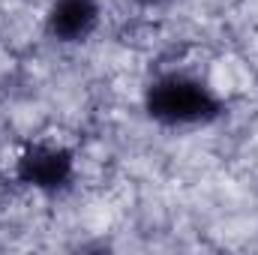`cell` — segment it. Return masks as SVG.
<instances>
[{
  "label": "cell",
  "mask_w": 258,
  "mask_h": 255,
  "mask_svg": "<svg viewBox=\"0 0 258 255\" xmlns=\"http://www.w3.org/2000/svg\"><path fill=\"white\" fill-rule=\"evenodd\" d=\"M141 3H147V6H159V3H165V0H141Z\"/></svg>",
  "instance_id": "277c9868"
},
{
  "label": "cell",
  "mask_w": 258,
  "mask_h": 255,
  "mask_svg": "<svg viewBox=\"0 0 258 255\" xmlns=\"http://www.w3.org/2000/svg\"><path fill=\"white\" fill-rule=\"evenodd\" d=\"M18 177L33 189H60L72 177V153L57 144H36L18 159Z\"/></svg>",
  "instance_id": "7a4b0ae2"
},
{
  "label": "cell",
  "mask_w": 258,
  "mask_h": 255,
  "mask_svg": "<svg viewBox=\"0 0 258 255\" xmlns=\"http://www.w3.org/2000/svg\"><path fill=\"white\" fill-rule=\"evenodd\" d=\"M147 114L165 126L207 123L222 111L216 93L189 75H162L147 87Z\"/></svg>",
  "instance_id": "6da1fadb"
},
{
  "label": "cell",
  "mask_w": 258,
  "mask_h": 255,
  "mask_svg": "<svg viewBox=\"0 0 258 255\" xmlns=\"http://www.w3.org/2000/svg\"><path fill=\"white\" fill-rule=\"evenodd\" d=\"M99 24L96 0H54L48 9V33L57 42H84Z\"/></svg>",
  "instance_id": "3957f363"
}]
</instances>
